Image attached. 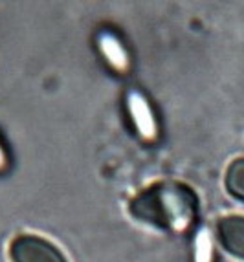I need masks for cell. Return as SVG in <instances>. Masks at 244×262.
Returning a JSON list of instances; mask_svg holds the SVG:
<instances>
[{"mask_svg":"<svg viewBox=\"0 0 244 262\" xmlns=\"http://www.w3.org/2000/svg\"><path fill=\"white\" fill-rule=\"evenodd\" d=\"M196 198L189 187L176 182H161L141 191L131 202V213L141 222L180 231L195 219Z\"/></svg>","mask_w":244,"mask_h":262,"instance_id":"obj_1","label":"cell"},{"mask_svg":"<svg viewBox=\"0 0 244 262\" xmlns=\"http://www.w3.org/2000/svg\"><path fill=\"white\" fill-rule=\"evenodd\" d=\"M13 262H66L59 249L39 236L22 235L11 244Z\"/></svg>","mask_w":244,"mask_h":262,"instance_id":"obj_2","label":"cell"},{"mask_svg":"<svg viewBox=\"0 0 244 262\" xmlns=\"http://www.w3.org/2000/svg\"><path fill=\"white\" fill-rule=\"evenodd\" d=\"M217 227L224 248L235 257L244 258V216H224Z\"/></svg>","mask_w":244,"mask_h":262,"instance_id":"obj_3","label":"cell"},{"mask_svg":"<svg viewBox=\"0 0 244 262\" xmlns=\"http://www.w3.org/2000/svg\"><path fill=\"white\" fill-rule=\"evenodd\" d=\"M226 185L233 196L244 200V158H239L228 167Z\"/></svg>","mask_w":244,"mask_h":262,"instance_id":"obj_4","label":"cell"},{"mask_svg":"<svg viewBox=\"0 0 244 262\" xmlns=\"http://www.w3.org/2000/svg\"><path fill=\"white\" fill-rule=\"evenodd\" d=\"M2 160H4V156H2V152H0V162H2Z\"/></svg>","mask_w":244,"mask_h":262,"instance_id":"obj_5","label":"cell"}]
</instances>
